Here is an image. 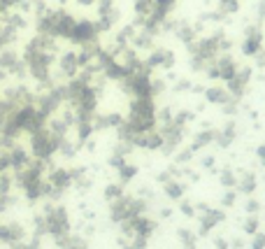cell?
Here are the masks:
<instances>
[{"instance_id":"obj_1","label":"cell","mask_w":265,"mask_h":249,"mask_svg":"<svg viewBox=\"0 0 265 249\" xmlns=\"http://www.w3.org/2000/svg\"><path fill=\"white\" fill-rule=\"evenodd\" d=\"M21 58H24L26 70H28V75L33 77V79L40 81V84H47V81H49L51 66H54V54H47V51H42V49H35V47L26 45Z\"/></svg>"},{"instance_id":"obj_2","label":"cell","mask_w":265,"mask_h":249,"mask_svg":"<svg viewBox=\"0 0 265 249\" xmlns=\"http://www.w3.org/2000/svg\"><path fill=\"white\" fill-rule=\"evenodd\" d=\"M49 21H51V37H58V40H68L77 24L75 16L65 10H49Z\"/></svg>"},{"instance_id":"obj_3","label":"cell","mask_w":265,"mask_h":249,"mask_svg":"<svg viewBox=\"0 0 265 249\" xmlns=\"http://www.w3.org/2000/svg\"><path fill=\"white\" fill-rule=\"evenodd\" d=\"M68 40L72 42V45H89V42H98V26H95V21L91 19H79L75 24V28H72L70 37Z\"/></svg>"},{"instance_id":"obj_4","label":"cell","mask_w":265,"mask_h":249,"mask_svg":"<svg viewBox=\"0 0 265 249\" xmlns=\"http://www.w3.org/2000/svg\"><path fill=\"white\" fill-rule=\"evenodd\" d=\"M0 70L16 75V77H24L26 72H28L24 58H21L14 49H10V47H7V49H0Z\"/></svg>"},{"instance_id":"obj_5","label":"cell","mask_w":265,"mask_h":249,"mask_svg":"<svg viewBox=\"0 0 265 249\" xmlns=\"http://www.w3.org/2000/svg\"><path fill=\"white\" fill-rule=\"evenodd\" d=\"M58 68L65 77H75L79 70V58H77V51H63L58 58Z\"/></svg>"},{"instance_id":"obj_6","label":"cell","mask_w":265,"mask_h":249,"mask_svg":"<svg viewBox=\"0 0 265 249\" xmlns=\"http://www.w3.org/2000/svg\"><path fill=\"white\" fill-rule=\"evenodd\" d=\"M5 100L10 102V105H14V102H28L30 100V91L26 87H10L5 91Z\"/></svg>"},{"instance_id":"obj_7","label":"cell","mask_w":265,"mask_h":249,"mask_svg":"<svg viewBox=\"0 0 265 249\" xmlns=\"http://www.w3.org/2000/svg\"><path fill=\"white\" fill-rule=\"evenodd\" d=\"M244 54L247 56H254V54H258V49H260V33L256 31V28H249L247 31V42H244Z\"/></svg>"},{"instance_id":"obj_8","label":"cell","mask_w":265,"mask_h":249,"mask_svg":"<svg viewBox=\"0 0 265 249\" xmlns=\"http://www.w3.org/2000/svg\"><path fill=\"white\" fill-rule=\"evenodd\" d=\"M0 21H3L5 26H10V28H14V31H19V33L24 31L26 26H28V21H26V14H21L19 10L12 12V14H3V19H0Z\"/></svg>"},{"instance_id":"obj_9","label":"cell","mask_w":265,"mask_h":249,"mask_svg":"<svg viewBox=\"0 0 265 249\" xmlns=\"http://www.w3.org/2000/svg\"><path fill=\"white\" fill-rule=\"evenodd\" d=\"M172 61H175V56H172L170 51L158 49V51H154V54H151L149 66H172Z\"/></svg>"},{"instance_id":"obj_10","label":"cell","mask_w":265,"mask_h":249,"mask_svg":"<svg viewBox=\"0 0 265 249\" xmlns=\"http://www.w3.org/2000/svg\"><path fill=\"white\" fill-rule=\"evenodd\" d=\"M216 68H219V77H226V79H233V77H235V63L230 61V58H221V61L216 63Z\"/></svg>"},{"instance_id":"obj_11","label":"cell","mask_w":265,"mask_h":249,"mask_svg":"<svg viewBox=\"0 0 265 249\" xmlns=\"http://www.w3.org/2000/svg\"><path fill=\"white\" fill-rule=\"evenodd\" d=\"M151 10H154V0H135V12L140 16L151 14Z\"/></svg>"},{"instance_id":"obj_12","label":"cell","mask_w":265,"mask_h":249,"mask_svg":"<svg viewBox=\"0 0 265 249\" xmlns=\"http://www.w3.org/2000/svg\"><path fill=\"white\" fill-rule=\"evenodd\" d=\"M247 79H249V70H242L240 75H235L233 79H228V81H230V87L235 89V91H240V89L244 87V81H247Z\"/></svg>"},{"instance_id":"obj_13","label":"cell","mask_w":265,"mask_h":249,"mask_svg":"<svg viewBox=\"0 0 265 249\" xmlns=\"http://www.w3.org/2000/svg\"><path fill=\"white\" fill-rule=\"evenodd\" d=\"M114 0H98V16L100 14H107V12L114 10Z\"/></svg>"},{"instance_id":"obj_14","label":"cell","mask_w":265,"mask_h":249,"mask_svg":"<svg viewBox=\"0 0 265 249\" xmlns=\"http://www.w3.org/2000/svg\"><path fill=\"white\" fill-rule=\"evenodd\" d=\"M172 5H175V0H154V7L156 10H160L163 14H168Z\"/></svg>"},{"instance_id":"obj_15","label":"cell","mask_w":265,"mask_h":249,"mask_svg":"<svg viewBox=\"0 0 265 249\" xmlns=\"http://www.w3.org/2000/svg\"><path fill=\"white\" fill-rule=\"evenodd\" d=\"M179 37H181L184 42H191V40L195 37L193 28H191V26H181V28H179Z\"/></svg>"},{"instance_id":"obj_16","label":"cell","mask_w":265,"mask_h":249,"mask_svg":"<svg viewBox=\"0 0 265 249\" xmlns=\"http://www.w3.org/2000/svg\"><path fill=\"white\" fill-rule=\"evenodd\" d=\"M221 10L223 12H235L237 10V0H221Z\"/></svg>"},{"instance_id":"obj_17","label":"cell","mask_w":265,"mask_h":249,"mask_svg":"<svg viewBox=\"0 0 265 249\" xmlns=\"http://www.w3.org/2000/svg\"><path fill=\"white\" fill-rule=\"evenodd\" d=\"M19 3L21 0H0V7H3V10H12V7H19Z\"/></svg>"},{"instance_id":"obj_18","label":"cell","mask_w":265,"mask_h":249,"mask_svg":"<svg viewBox=\"0 0 265 249\" xmlns=\"http://www.w3.org/2000/svg\"><path fill=\"white\" fill-rule=\"evenodd\" d=\"M210 98H212V100H223V91H221V89H212Z\"/></svg>"},{"instance_id":"obj_19","label":"cell","mask_w":265,"mask_h":249,"mask_svg":"<svg viewBox=\"0 0 265 249\" xmlns=\"http://www.w3.org/2000/svg\"><path fill=\"white\" fill-rule=\"evenodd\" d=\"M77 5H81V7H89V5H93L95 0H75Z\"/></svg>"},{"instance_id":"obj_20","label":"cell","mask_w":265,"mask_h":249,"mask_svg":"<svg viewBox=\"0 0 265 249\" xmlns=\"http://www.w3.org/2000/svg\"><path fill=\"white\" fill-rule=\"evenodd\" d=\"M3 77H5V75H3V70H0V81H3Z\"/></svg>"}]
</instances>
